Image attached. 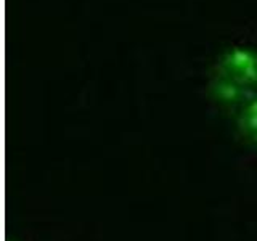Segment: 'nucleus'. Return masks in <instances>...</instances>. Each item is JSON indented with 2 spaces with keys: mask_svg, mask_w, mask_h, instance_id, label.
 <instances>
[{
  "mask_svg": "<svg viewBox=\"0 0 257 241\" xmlns=\"http://www.w3.org/2000/svg\"><path fill=\"white\" fill-rule=\"evenodd\" d=\"M254 84H257V53L247 48H233L217 66V93L223 98L235 100Z\"/></svg>",
  "mask_w": 257,
  "mask_h": 241,
  "instance_id": "1",
  "label": "nucleus"
},
{
  "mask_svg": "<svg viewBox=\"0 0 257 241\" xmlns=\"http://www.w3.org/2000/svg\"><path fill=\"white\" fill-rule=\"evenodd\" d=\"M243 127L252 139L257 140V98L249 103L243 111Z\"/></svg>",
  "mask_w": 257,
  "mask_h": 241,
  "instance_id": "2",
  "label": "nucleus"
}]
</instances>
